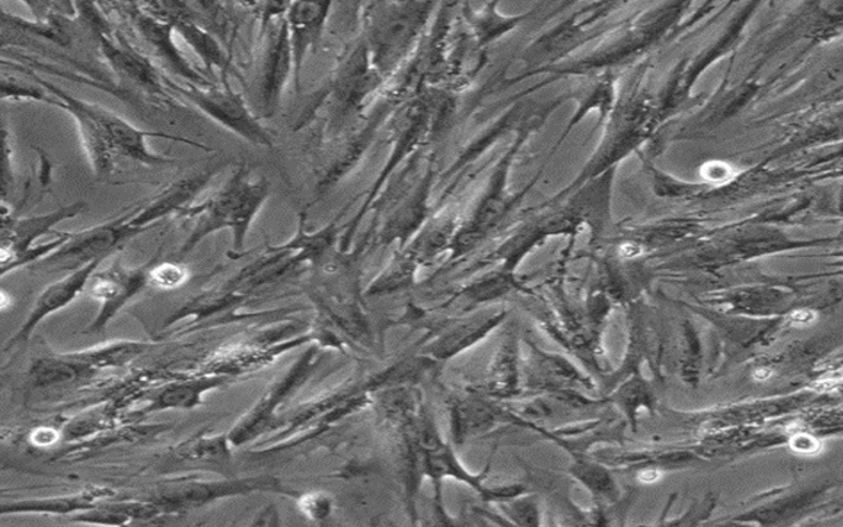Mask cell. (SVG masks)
I'll return each mask as SVG.
<instances>
[{
  "mask_svg": "<svg viewBox=\"0 0 843 527\" xmlns=\"http://www.w3.org/2000/svg\"><path fill=\"white\" fill-rule=\"evenodd\" d=\"M55 436H58V432L53 430L41 429L35 432L33 441L35 444L47 445L55 442Z\"/></svg>",
  "mask_w": 843,
  "mask_h": 527,
  "instance_id": "obj_28",
  "label": "cell"
},
{
  "mask_svg": "<svg viewBox=\"0 0 843 527\" xmlns=\"http://www.w3.org/2000/svg\"><path fill=\"white\" fill-rule=\"evenodd\" d=\"M119 14L128 22L131 30L147 54L162 71L177 75L187 83L209 87V79L199 74L173 40L174 27L149 15L139 3H112Z\"/></svg>",
  "mask_w": 843,
  "mask_h": 527,
  "instance_id": "obj_3",
  "label": "cell"
},
{
  "mask_svg": "<svg viewBox=\"0 0 843 527\" xmlns=\"http://www.w3.org/2000/svg\"><path fill=\"white\" fill-rule=\"evenodd\" d=\"M660 479V473L657 469H647L640 475V480L645 485H653V482Z\"/></svg>",
  "mask_w": 843,
  "mask_h": 527,
  "instance_id": "obj_30",
  "label": "cell"
},
{
  "mask_svg": "<svg viewBox=\"0 0 843 527\" xmlns=\"http://www.w3.org/2000/svg\"><path fill=\"white\" fill-rule=\"evenodd\" d=\"M702 175L710 184L723 185L735 177L736 171L728 162L709 161L702 168Z\"/></svg>",
  "mask_w": 843,
  "mask_h": 527,
  "instance_id": "obj_24",
  "label": "cell"
},
{
  "mask_svg": "<svg viewBox=\"0 0 843 527\" xmlns=\"http://www.w3.org/2000/svg\"><path fill=\"white\" fill-rule=\"evenodd\" d=\"M841 382V376L836 379H823L821 381L816 382V384L811 385L816 389V391H830V389H833L834 387L839 385Z\"/></svg>",
  "mask_w": 843,
  "mask_h": 527,
  "instance_id": "obj_29",
  "label": "cell"
},
{
  "mask_svg": "<svg viewBox=\"0 0 843 527\" xmlns=\"http://www.w3.org/2000/svg\"><path fill=\"white\" fill-rule=\"evenodd\" d=\"M215 169L212 168L211 171L193 174L189 177L173 182L166 189L153 197L151 203L136 207L128 224L135 229L151 230L154 228V223L162 221V219L172 215L178 216L179 212L187 209L186 205L195 199L214 177Z\"/></svg>",
  "mask_w": 843,
  "mask_h": 527,
  "instance_id": "obj_12",
  "label": "cell"
},
{
  "mask_svg": "<svg viewBox=\"0 0 843 527\" xmlns=\"http://www.w3.org/2000/svg\"><path fill=\"white\" fill-rule=\"evenodd\" d=\"M220 380L215 379H201L189 380L183 382H176L162 389V391L154 395L144 412H161L166 409H186V407H193L199 404L202 394L210 388H214L220 384Z\"/></svg>",
  "mask_w": 843,
  "mask_h": 527,
  "instance_id": "obj_17",
  "label": "cell"
},
{
  "mask_svg": "<svg viewBox=\"0 0 843 527\" xmlns=\"http://www.w3.org/2000/svg\"><path fill=\"white\" fill-rule=\"evenodd\" d=\"M152 262L134 269L124 268L115 262L106 271H97L91 275L86 291L90 297L101 303V309L96 319L87 326L85 334H97L102 331L131 299L149 285L148 272Z\"/></svg>",
  "mask_w": 843,
  "mask_h": 527,
  "instance_id": "obj_7",
  "label": "cell"
},
{
  "mask_svg": "<svg viewBox=\"0 0 843 527\" xmlns=\"http://www.w3.org/2000/svg\"><path fill=\"white\" fill-rule=\"evenodd\" d=\"M99 50L119 83L133 87L147 96L164 102L168 99L165 74L158 65L134 46L126 36L114 30L110 24L94 34Z\"/></svg>",
  "mask_w": 843,
  "mask_h": 527,
  "instance_id": "obj_4",
  "label": "cell"
},
{
  "mask_svg": "<svg viewBox=\"0 0 843 527\" xmlns=\"http://www.w3.org/2000/svg\"><path fill=\"white\" fill-rule=\"evenodd\" d=\"M174 33L183 36V39L196 50V53L204 62L206 68L212 71L216 66L224 69L227 66L226 56L214 37L198 27L191 19H179L173 24Z\"/></svg>",
  "mask_w": 843,
  "mask_h": 527,
  "instance_id": "obj_18",
  "label": "cell"
},
{
  "mask_svg": "<svg viewBox=\"0 0 843 527\" xmlns=\"http://www.w3.org/2000/svg\"><path fill=\"white\" fill-rule=\"evenodd\" d=\"M292 68L289 24L283 19L278 27L272 29L262 65L261 100L265 115L270 117L277 110Z\"/></svg>",
  "mask_w": 843,
  "mask_h": 527,
  "instance_id": "obj_13",
  "label": "cell"
},
{
  "mask_svg": "<svg viewBox=\"0 0 843 527\" xmlns=\"http://www.w3.org/2000/svg\"><path fill=\"white\" fill-rule=\"evenodd\" d=\"M816 319V314L811 310H797L795 312H792L790 316V321L792 323L796 324H809L814 322Z\"/></svg>",
  "mask_w": 843,
  "mask_h": 527,
  "instance_id": "obj_27",
  "label": "cell"
},
{
  "mask_svg": "<svg viewBox=\"0 0 843 527\" xmlns=\"http://www.w3.org/2000/svg\"><path fill=\"white\" fill-rule=\"evenodd\" d=\"M186 268L178 262L156 264L153 260L148 272V284L160 289H176L187 280Z\"/></svg>",
  "mask_w": 843,
  "mask_h": 527,
  "instance_id": "obj_21",
  "label": "cell"
},
{
  "mask_svg": "<svg viewBox=\"0 0 843 527\" xmlns=\"http://www.w3.org/2000/svg\"><path fill=\"white\" fill-rule=\"evenodd\" d=\"M26 73L30 79L42 86L44 89L58 99L55 108L66 111L76 121L80 142H83L92 172L97 175V179L110 177L115 171V162L119 157L102 124L94 115L91 103L72 96V94L49 83V81L37 77L33 72L27 71Z\"/></svg>",
  "mask_w": 843,
  "mask_h": 527,
  "instance_id": "obj_6",
  "label": "cell"
},
{
  "mask_svg": "<svg viewBox=\"0 0 843 527\" xmlns=\"http://www.w3.org/2000/svg\"><path fill=\"white\" fill-rule=\"evenodd\" d=\"M299 510L306 517L314 520L326 519L333 513V499L324 493L303 494L298 501Z\"/></svg>",
  "mask_w": 843,
  "mask_h": 527,
  "instance_id": "obj_22",
  "label": "cell"
},
{
  "mask_svg": "<svg viewBox=\"0 0 843 527\" xmlns=\"http://www.w3.org/2000/svg\"><path fill=\"white\" fill-rule=\"evenodd\" d=\"M266 197L265 181L249 180L247 169L241 167L216 197L179 212L178 217L197 218V224L189 240L179 249L178 259H184L206 236L222 229L233 230L235 249H240L249 225L258 216Z\"/></svg>",
  "mask_w": 843,
  "mask_h": 527,
  "instance_id": "obj_1",
  "label": "cell"
},
{
  "mask_svg": "<svg viewBox=\"0 0 843 527\" xmlns=\"http://www.w3.org/2000/svg\"><path fill=\"white\" fill-rule=\"evenodd\" d=\"M792 449L802 454H815L820 450V444L809 436H796L792 439Z\"/></svg>",
  "mask_w": 843,
  "mask_h": 527,
  "instance_id": "obj_25",
  "label": "cell"
},
{
  "mask_svg": "<svg viewBox=\"0 0 843 527\" xmlns=\"http://www.w3.org/2000/svg\"><path fill=\"white\" fill-rule=\"evenodd\" d=\"M770 376H771L770 369H766V368L758 369V371L754 373V378L757 380H767V379H770Z\"/></svg>",
  "mask_w": 843,
  "mask_h": 527,
  "instance_id": "obj_32",
  "label": "cell"
},
{
  "mask_svg": "<svg viewBox=\"0 0 843 527\" xmlns=\"http://www.w3.org/2000/svg\"><path fill=\"white\" fill-rule=\"evenodd\" d=\"M85 209L86 204L78 200L76 204L61 207L44 216L26 218L2 216V268L33 248L41 236L53 232L58 234L59 231L53 230L55 224L79 216Z\"/></svg>",
  "mask_w": 843,
  "mask_h": 527,
  "instance_id": "obj_10",
  "label": "cell"
},
{
  "mask_svg": "<svg viewBox=\"0 0 843 527\" xmlns=\"http://www.w3.org/2000/svg\"><path fill=\"white\" fill-rule=\"evenodd\" d=\"M94 375H96V368L69 355L61 359L44 357L30 367L29 381L34 388L51 389L71 385L74 382L90 379Z\"/></svg>",
  "mask_w": 843,
  "mask_h": 527,
  "instance_id": "obj_16",
  "label": "cell"
},
{
  "mask_svg": "<svg viewBox=\"0 0 843 527\" xmlns=\"http://www.w3.org/2000/svg\"><path fill=\"white\" fill-rule=\"evenodd\" d=\"M94 115L108 134L112 147L117 157H124L134 162H139L146 167H164L173 164L171 157L161 156L153 152L148 146V139L159 137V139L173 140L177 143L190 144L199 147L198 144L184 139V137H174L165 132L142 131L135 127L126 119L119 117L115 112L102 108L99 105H92Z\"/></svg>",
  "mask_w": 843,
  "mask_h": 527,
  "instance_id": "obj_8",
  "label": "cell"
},
{
  "mask_svg": "<svg viewBox=\"0 0 843 527\" xmlns=\"http://www.w3.org/2000/svg\"><path fill=\"white\" fill-rule=\"evenodd\" d=\"M640 250V247L634 246V244H624L621 248V255L624 257H633L639 255Z\"/></svg>",
  "mask_w": 843,
  "mask_h": 527,
  "instance_id": "obj_31",
  "label": "cell"
},
{
  "mask_svg": "<svg viewBox=\"0 0 843 527\" xmlns=\"http://www.w3.org/2000/svg\"><path fill=\"white\" fill-rule=\"evenodd\" d=\"M109 489H87L79 494L46 500L12 501L2 505V514L44 513V514H77L97 507L101 500L109 499Z\"/></svg>",
  "mask_w": 843,
  "mask_h": 527,
  "instance_id": "obj_15",
  "label": "cell"
},
{
  "mask_svg": "<svg viewBox=\"0 0 843 527\" xmlns=\"http://www.w3.org/2000/svg\"><path fill=\"white\" fill-rule=\"evenodd\" d=\"M144 348H146V346L141 343L119 342L98 350H90L86 351V353L71 354L69 356L98 369L102 367L122 366V364L133 360L135 356H139Z\"/></svg>",
  "mask_w": 843,
  "mask_h": 527,
  "instance_id": "obj_19",
  "label": "cell"
},
{
  "mask_svg": "<svg viewBox=\"0 0 843 527\" xmlns=\"http://www.w3.org/2000/svg\"><path fill=\"white\" fill-rule=\"evenodd\" d=\"M165 84L169 93L179 94L181 97L196 105L206 115L235 132L243 139L258 146L272 147L271 136L248 111L245 100L228 87L223 91L198 89L195 85L185 87L174 83L166 74Z\"/></svg>",
  "mask_w": 843,
  "mask_h": 527,
  "instance_id": "obj_5",
  "label": "cell"
},
{
  "mask_svg": "<svg viewBox=\"0 0 843 527\" xmlns=\"http://www.w3.org/2000/svg\"><path fill=\"white\" fill-rule=\"evenodd\" d=\"M255 525H277L278 523V513L276 510H274L273 506L268 507V510L262 511L261 514H259L258 519L255 520Z\"/></svg>",
  "mask_w": 843,
  "mask_h": 527,
  "instance_id": "obj_26",
  "label": "cell"
},
{
  "mask_svg": "<svg viewBox=\"0 0 843 527\" xmlns=\"http://www.w3.org/2000/svg\"><path fill=\"white\" fill-rule=\"evenodd\" d=\"M33 81V79H30ZM2 99H29L36 100V102L47 103L54 106L58 103L52 94H49L42 86L33 83H26V81L12 77V75H2Z\"/></svg>",
  "mask_w": 843,
  "mask_h": 527,
  "instance_id": "obj_20",
  "label": "cell"
},
{
  "mask_svg": "<svg viewBox=\"0 0 843 527\" xmlns=\"http://www.w3.org/2000/svg\"><path fill=\"white\" fill-rule=\"evenodd\" d=\"M327 4L293 3L287 16L289 24L293 68H295L296 86L299 87L302 62L308 49L318 41L321 35L324 17L327 15Z\"/></svg>",
  "mask_w": 843,
  "mask_h": 527,
  "instance_id": "obj_14",
  "label": "cell"
},
{
  "mask_svg": "<svg viewBox=\"0 0 843 527\" xmlns=\"http://www.w3.org/2000/svg\"><path fill=\"white\" fill-rule=\"evenodd\" d=\"M2 198L5 200L14 186V171H12V149L10 134L5 125L2 128Z\"/></svg>",
  "mask_w": 843,
  "mask_h": 527,
  "instance_id": "obj_23",
  "label": "cell"
},
{
  "mask_svg": "<svg viewBox=\"0 0 843 527\" xmlns=\"http://www.w3.org/2000/svg\"><path fill=\"white\" fill-rule=\"evenodd\" d=\"M135 211V210H134ZM127 212L114 221L78 232H67L64 246L34 264V269L48 272H74L92 261L106 260L115 249L148 230L131 228Z\"/></svg>",
  "mask_w": 843,
  "mask_h": 527,
  "instance_id": "obj_2",
  "label": "cell"
},
{
  "mask_svg": "<svg viewBox=\"0 0 843 527\" xmlns=\"http://www.w3.org/2000/svg\"><path fill=\"white\" fill-rule=\"evenodd\" d=\"M273 479H255L230 482H177L168 486L154 501L164 511H179L185 507H198L227 495L258 491V489H276Z\"/></svg>",
  "mask_w": 843,
  "mask_h": 527,
  "instance_id": "obj_11",
  "label": "cell"
},
{
  "mask_svg": "<svg viewBox=\"0 0 843 527\" xmlns=\"http://www.w3.org/2000/svg\"><path fill=\"white\" fill-rule=\"evenodd\" d=\"M102 262L103 260H97L87 264V266L69 273L64 279L55 281L44 289L40 296L35 301L26 321L16 331V334L10 339L5 351L14 348L18 344L27 343L37 324L51 316V314L65 309L66 306L71 305L85 291L91 275L98 271Z\"/></svg>",
  "mask_w": 843,
  "mask_h": 527,
  "instance_id": "obj_9",
  "label": "cell"
}]
</instances>
